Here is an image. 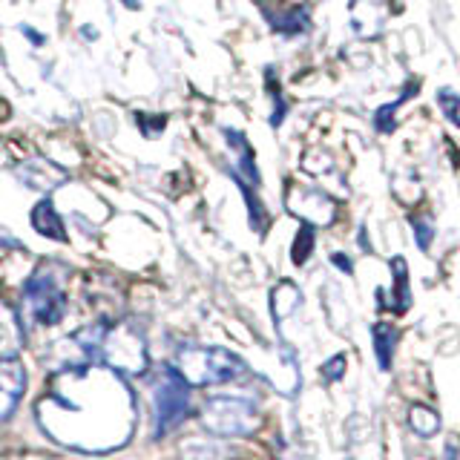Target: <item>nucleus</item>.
I'll use <instances>...</instances> for the list:
<instances>
[{
	"label": "nucleus",
	"instance_id": "f257e3e1",
	"mask_svg": "<svg viewBox=\"0 0 460 460\" xmlns=\"http://www.w3.org/2000/svg\"><path fill=\"white\" fill-rule=\"evenodd\" d=\"M172 368L190 388L234 383L248 374V366L234 351L213 345H184L172 357Z\"/></svg>",
	"mask_w": 460,
	"mask_h": 460
},
{
	"label": "nucleus",
	"instance_id": "f03ea898",
	"mask_svg": "<svg viewBox=\"0 0 460 460\" xmlns=\"http://www.w3.org/2000/svg\"><path fill=\"white\" fill-rule=\"evenodd\" d=\"M201 423L216 438H244L259 426V409L253 400L219 394L201 406Z\"/></svg>",
	"mask_w": 460,
	"mask_h": 460
},
{
	"label": "nucleus",
	"instance_id": "7ed1b4c3",
	"mask_svg": "<svg viewBox=\"0 0 460 460\" xmlns=\"http://www.w3.org/2000/svg\"><path fill=\"white\" fill-rule=\"evenodd\" d=\"M153 417H155V438H164L167 431L181 426V420L190 414V385H187L176 368H162L155 374V383L150 385Z\"/></svg>",
	"mask_w": 460,
	"mask_h": 460
},
{
	"label": "nucleus",
	"instance_id": "20e7f679",
	"mask_svg": "<svg viewBox=\"0 0 460 460\" xmlns=\"http://www.w3.org/2000/svg\"><path fill=\"white\" fill-rule=\"evenodd\" d=\"M64 308H66V296L55 273L49 268L32 273L29 282L23 285V314L29 320L35 325H55L61 323Z\"/></svg>",
	"mask_w": 460,
	"mask_h": 460
},
{
	"label": "nucleus",
	"instance_id": "39448f33",
	"mask_svg": "<svg viewBox=\"0 0 460 460\" xmlns=\"http://www.w3.org/2000/svg\"><path fill=\"white\" fill-rule=\"evenodd\" d=\"M98 357L104 359L107 366L119 368L124 374L147 371V345H144V340L127 325L104 331V337H101V345H98Z\"/></svg>",
	"mask_w": 460,
	"mask_h": 460
},
{
	"label": "nucleus",
	"instance_id": "423d86ee",
	"mask_svg": "<svg viewBox=\"0 0 460 460\" xmlns=\"http://www.w3.org/2000/svg\"><path fill=\"white\" fill-rule=\"evenodd\" d=\"M285 205L296 219L311 227H325L337 219V201L323 190H314V187H291L285 196Z\"/></svg>",
	"mask_w": 460,
	"mask_h": 460
},
{
	"label": "nucleus",
	"instance_id": "0eeeda50",
	"mask_svg": "<svg viewBox=\"0 0 460 460\" xmlns=\"http://www.w3.org/2000/svg\"><path fill=\"white\" fill-rule=\"evenodd\" d=\"M26 392V368L21 359H0V423L9 420Z\"/></svg>",
	"mask_w": 460,
	"mask_h": 460
},
{
	"label": "nucleus",
	"instance_id": "6e6552de",
	"mask_svg": "<svg viewBox=\"0 0 460 460\" xmlns=\"http://www.w3.org/2000/svg\"><path fill=\"white\" fill-rule=\"evenodd\" d=\"M18 179L29 190L52 193L55 187H61L66 181V172L61 167H55L52 162H47V158H35V162H26L18 167Z\"/></svg>",
	"mask_w": 460,
	"mask_h": 460
},
{
	"label": "nucleus",
	"instance_id": "1a4fd4ad",
	"mask_svg": "<svg viewBox=\"0 0 460 460\" xmlns=\"http://www.w3.org/2000/svg\"><path fill=\"white\" fill-rule=\"evenodd\" d=\"M265 21L273 26V32H279L285 38H296L305 35L311 29V12L308 6H291V9H273V6H262Z\"/></svg>",
	"mask_w": 460,
	"mask_h": 460
},
{
	"label": "nucleus",
	"instance_id": "9d476101",
	"mask_svg": "<svg viewBox=\"0 0 460 460\" xmlns=\"http://www.w3.org/2000/svg\"><path fill=\"white\" fill-rule=\"evenodd\" d=\"M23 349V325L4 299H0V359H14Z\"/></svg>",
	"mask_w": 460,
	"mask_h": 460
},
{
	"label": "nucleus",
	"instance_id": "9b49d317",
	"mask_svg": "<svg viewBox=\"0 0 460 460\" xmlns=\"http://www.w3.org/2000/svg\"><path fill=\"white\" fill-rule=\"evenodd\" d=\"M32 227L47 239L66 242V230H64L61 216H58V210L52 205V199H40L38 205L32 208Z\"/></svg>",
	"mask_w": 460,
	"mask_h": 460
},
{
	"label": "nucleus",
	"instance_id": "f8f14e48",
	"mask_svg": "<svg viewBox=\"0 0 460 460\" xmlns=\"http://www.w3.org/2000/svg\"><path fill=\"white\" fill-rule=\"evenodd\" d=\"M225 138H227V147L236 153V167L248 184H259V170H256V158H253V150H251V141L244 133L239 129H225Z\"/></svg>",
	"mask_w": 460,
	"mask_h": 460
},
{
	"label": "nucleus",
	"instance_id": "ddd939ff",
	"mask_svg": "<svg viewBox=\"0 0 460 460\" xmlns=\"http://www.w3.org/2000/svg\"><path fill=\"white\" fill-rule=\"evenodd\" d=\"M420 90V81H409L406 84V90L400 93V98L397 101H392V104H383L377 112H374V127H377V133H383V136H388V133H394V127H397V110L406 104V101Z\"/></svg>",
	"mask_w": 460,
	"mask_h": 460
},
{
	"label": "nucleus",
	"instance_id": "4468645a",
	"mask_svg": "<svg viewBox=\"0 0 460 460\" xmlns=\"http://www.w3.org/2000/svg\"><path fill=\"white\" fill-rule=\"evenodd\" d=\"M302 305V294H299V288L294 282H279L277 288H273V294H270V308H273V320L282 323L288 314H294L296 308Z\"/></svg>",
	"mask_w": 460,
	"mask_h": 460
},
{
	"label": "nucleus",
	"instance_id": "2eb2a0df",
	"mask_svg": "<svg viewBox=\"0 0 460 460\" xmlns=\"http://www.w3.org/2000/svg\"><path fill=\"white\" fill-rule=\"evenodd\" d=\"M371 334H374V354H377V366H380V371H388V368H392V359H394V349H397V331L388 323H377Z\"/></svg>",
	"mask_w": 460,
	"mask_h": 460
},
{
	"label": "nucleus",
	"instance_id": "dca6fc26",
	"mask_svg": "<svg viewBox=\"0 0 460 460\" xmlns=\"http://www.w3.org/2000/svg\"><path fill=\"white\" fill-rule=\"evenodd\" d=\"M409 429L414 431L417 438H435L440 431V414L431 409V406H423V402H414L409 409Z\"/></svg>",
	"mask_w": 460,
	"mask_h": 460
},
{
	"label": "nucleus",
	"instance_id": "f3484780",
	"mask_svg": "<svg viewBox=\"0 0 460 460\" xmlns=\"http://www.w3.org/2000/svg\"><path fill=\"white\" fill-rule=\"evenodd\" d=\"M392 273H394V311L397 314H406L411 305V294H409V268H406V259L394 256L392 259Z\"/></svg>",
	"mask_w": 460,
	"mask_h": 460
},
{
	"label": "nucleus",
	"instance_id": "a211bd4d",
	"mask_svg": "<svg viewBox=\"0 0 460 460\" xmlns=\"http://www.w3.org/2000/svg\"><path fill=\"white\" fill-rule=\"evenodd\" d=\"M265 86H268L270 101H273L270 124H273V127H279V124H282V119H285V112H288V104H285V98H282L279 81H277V69H273V66H268V69H265Z\"/></svg>",
	"mask_w": 460,
	"mask_h": 460
},
{
	"label": "nucleus",
	"instance_id": "6ab92c4d",
	"mask_svg": "<svg viewBox=\"0 0 460 460\" xmlns=\"http://www.w3.org/2000/svg\"><path fill=\"white\" fill-rule=\"evenodd\" d=\"M314 251V227L311 225H302L299 227V234L294 239V248H291V259L296 265H305L308 262V256Z\"/></svg>",
	"mask_w": 460,
	"mask_h": 460
},
{
	"label": "nucleus",
	"instance_id": "aec40b11",
	"mask_svg": "<svg viewBox=\"0 0 460 460\" xmlns=\"http://www.w3.org/2000/svg\"><path fill=\"white\" fill-rule=\"evenodd\" d=\"M438 104L446 119L455 127H460V93H455L452 86H443V90H438Z\"/></svg>",
	"mask_w": 460,
	"mask_h": 460
},
{
	"label": "nucleus",
	"instance_id": "412c9836",
	"mask_svg": "<svg viewBox=\"0 0 460 460\" xmlns=\"http://www.w3.org/2000/svg\"><path fill=\"white\" fill-rule=\"evenodd\" d=\"M411 230H414V242L420 251H429L431 248V239H435V225H431L426 216H411L409 219Z\"/></svg>",
	"mask_w": 460,
	"mask_h": 460
},
{
	"label": "nucleus",
	"instance_id": "4be33fe9",
	"mask_svg": "<svg viewBox=\"0 0 460 460\" xmlns=\"http://www.w3.org/2000/svg\"><path fill=\"white\" fill-rule=\"evenodd\" d=\"M345 374V354H337V357H331L328 363L323 366V377L328 383H337L340 377Z\"/></svg>",
	"mask_w": 460,
	"mask_h": 460
},
{
	"label": "nucleus",
	"instance_id": "5701e85b",
	"mask_svg": "<svg viewBox=\"0 0 460 460\" xmlns=\"http://www.w3.org/2000/svg\"><path fill=\"white\" fill-rule=\"evenodd\" d=\"M460 457V438L452 435L449 440H446V449H443V460H457Z\"/></svg>",
	"mask_w": 460,
	"mask_h": 460
},
{
	"label": "nucleus",
	"instance_id": "b1692460",
	"mask_svg": "<svg viewBox=\"0 0 460 460\" xmlns=\"http://www.w3.org/2000/svg\"><path fill=\"white\" fill-rule=\"evenodd\" d=\"M331 262H334L342 273H354V262H351V256H345V253H331Z\"/></svg>",
	"mask_w": 460,
	"mask_h": 460
},
{
	"label": "nucleus",
	"instance_id": "393cba45",
	"mask_svg": "<svg viewBox=\"0 0 460 460\" xmlns=\"http://www.w3.org/2000/svg\"><path fill=\"white\" fill-rule=\"evenodd\" d=\"M21 32H23V35H26L29 40H32V43H35V47H40V43H43V40H47V38H43L40 32H35V29H32V26H26V23L21 26Z\"/></svg>",
	"mask_w": 460,
	"mask_h": 460
},
{
	"label": "nucleus",
	"instance_id": "a878e982",
	"mask_svg": "<svg viewBox=\"0 0 460 460\" xmlns=\"http://www.w3.org/2000/svg\"><path fill=\"white\" fill-rule=\"evenodd\" d=\"M359 248H363V251H371V242L366 239V227H359Z\"/></svg>",
	"mask_w": 460,
	"mask_h": 460
},
{
	"label": "nucleus",
	"instance_id": "bb28decb",
	"mask_svg": "<svg viewBox=\"0 0 460 460\" xmlns=\"http://www.w3.org/2000/svg\"><path fill=\"white\" fill-rule=\"evenodd\" d=\"M124 4H127L129 9H138V0H124Z\"/></svg>",
	"mask_w": 460,
	"mask_h": 460
}]
</instances>
